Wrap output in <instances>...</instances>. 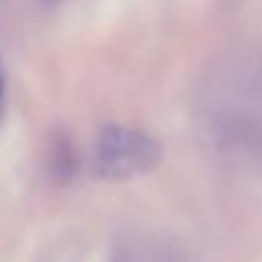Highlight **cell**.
<instances>
[{
  "mask_svg": "<svg viewBox=\"0 0 262 262\" xmlns=\"http://www.w3.org/2000/svg\"><path fill=\"white\" fill-rule=\"evenodd\" d=\"M159 163V145L143 131L129 127H108L95 145L92 170L104 180H127L152 170Z\"/></svg>",
  "mask_w": 262,
  "mask_h": 262,
  "instance_id": "1",
  "label": "cell"
},
{
  "mask_svg": "<svg viewBox=\"0 0 262 262\" xmlns=\"http://www.w3.org/2000/svg\"><path fill=\"white\" fill-rule=\"evenodd\" d=\"M3 99H5V74H3V64H0V111H3Z\"/></svg>",
  "mask_w": 262,
  "mask_h": 262,
  "instance_id": "2",
  "label": "cell"
}]
</instances>
